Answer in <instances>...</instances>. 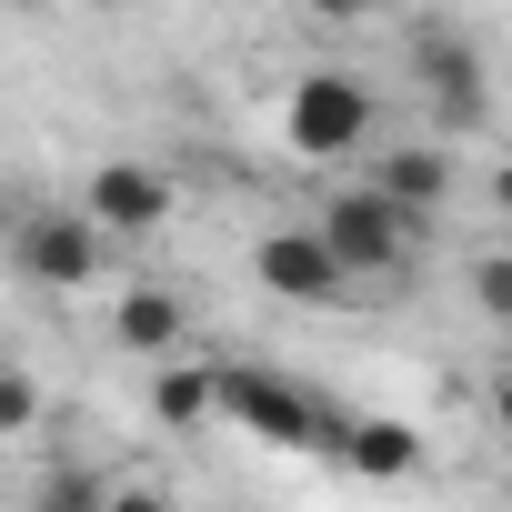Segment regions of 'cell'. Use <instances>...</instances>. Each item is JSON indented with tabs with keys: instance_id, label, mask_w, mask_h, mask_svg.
<instances>
[{
	"instance_id": "6da1fadb",
	"label": "cell",
	"mask_w": 512,
	"mask_h": 512,
	"mask_svg": "<svg viewBox=\"0 0 512 512\" xmlns=\"http://www.w3.org/2000/svg\"><path fill=\"white\" fill-rule=\"evenodd\" d=\"M211 422L251 432V442H272V452H332L342 442V402H322L312 382L272 372V362H211Z\"/></svg>"
},
{
	"instance_id": "7a4b0ae2",
	"label": "cell",
	"mask_w": 512,
	"mask_h": 512,
	"mask_svg": "<svg viewBox=\"0 0 512 512\" xmlns=\"http://www.w3.org/2000/svg\"><path fill=\"white\" fill-rule=\"evenodd\" d=\"M372 121H382V101H372L352 71H302L292 101H282V141H292L302 161H352V151L372 141Z\"/></svg>"
},
{
	"instance_id": "3957f363",
	"label": "cell",
	"mask_w": 512,
	"mask_h": 512,
	"mask_svg": "<svg viewBox=\"0 0 512 512\" xmlns=\"http://www.w3.org/2000/svg\"><path fill=\"white\" fill-rule=\"evenodd\" d=\"M412 81H422V101H432L442 131H482L492 121V71H482V51L452 21H422L412 31Z\"/></svg>"
},
{
	"instance_id": "277c9868",
	"label": "cell",
	"mask_w": 512,
	"mask_h": 512,
	"mask_svg": "<svg viewBox=\"0 0 512 512\" xmlns=\"http://www.w3.org/2000/svg\"><path fill=\"white\" fill-rule=\"evenodd\" d=\"M101 221L91 211H21L11 221V272L21 282H41V292H81V282H101Z\"/></svg>"
},
{
	"instance_id": "5b68a950",
	"label": "cell",
	"mask_w": 512,
	"mask_h": 512,
	"mask_svg": "<svg viewBox=\"0 0 512 512\" xmlns=\"http://www.w3.org/2000/svg\"><path fill=\"white\" fill-rule=\"evenodd\" d=\"M322 241H332V262L352 282H382V272H402V251H412V211L362 181V191H332L322 201Z\"/></svg>"
},
{
	"instance_id": "8992f818",
	"label": "cell",
	"mask_w": 512,
	"mask_h": 512,
	"mask_svg": "<svg viewBox=\"0 0 512 512\" xmlns=\"http://www.w3.org/2000/svg\"><path fill=\"white\" fill-rule=\"evenodd\" d=\"M251 272H262V292H282V302H342V292H352V272L332 262L322 221H312V231H302V221L262 231V241H251Z\"/></svg>"
},
{
	"instance_id": "52a82bcc",
	"label": "cell",
	"mask_w": 512,
	"mask_h": 512,
	"mask_svg": "<svg viewBox=\"0 0 512 512\" xmlns=\"http://www.w3.org/2000/svg\"><path fill=\"white\" fill-rule=\"evenodd\" d=\"M81 211H91L101 231H161V221H171V181H161L151 161H101V171L81 181Z\"/></svg>"
},
{
	"instance_id": "ba28073f",
	"label": "cell",
	"mask_w": 512,
	"mask_h": 512,
	"mask_svg": "<svg viewBox=\"0 0 512 512\" xmlns=\"http://www.w3.org/2000/svg\"><path fill=\"white\" fill-rule=\"evenodd\" d=\"M372 191H382V201H402L412 221H432L462 181H452V151H442V141H392V151L372 161Z\"/></svg>"
},
{
	"instance_id": "9c48e42d",
	"label": "cell",
	"mask_w": 512,
	"mask_h": 512,
	"mask_svg": "<svg viewBox=\"0 0 512 512\" xmlns=\"http://www.w3.org/2000/svg\"><path fill=\"white\" fill-rule=\"evenodd\" d=\"M362 482H402L412 462H422V432L412 422H342V442H332Z\"/></svg>"
},
{
	"instance_id": "30bf717a",
	"label": "cell",
	"mask_w": 512,
	"mask_h": 512,
	"mask_svg": "<svg viewBox=\"0 0 512 512\" xmlns=\"http://www.w3.org/2000/svg\"><path fill=\"white\" fill-rule=\"evenodd\" d=\"M181 332H191V322H181V302H171L161 282L121 292V342H131V352H151V362H161V352H181Z\"/></svg>"
},
{
	"instance_id": "8fae6325",
	"label": "cell",
	"mask_w": 512,
	"mask_h": 512,
	"mask_svg": "<svg viewBox=\"0 0 512 512\" xmlns=\"http://www.w3.org/2000/svg\"><path fill=\"white\" fill-rule=\"evenodd\" d=\"M151 412H161L171 432H201V422H211V362H171V352H161V382H151Z\"/></svg>"
},
{
	"instance_id": "7c38bea8",
	"label": "cell",
	"mask_w": 512,
	"mask_h": 512,
	"mask_svg": "<svg viewBox=\"0 0 512 512\" xmlns=\"http://www.w3.org/2000/svg\"><path fill=\"white\" fill-rule=\"evenodd\" d=\"M472 302L512 332V251H492V262H472Z\"/></svg>"
},
{
	"instance_id": "4fadbf2b",
	"label": "cell",
	"mask_w": 512,
	"mask_h": 512,
	"mask_svg": "<svg viewBox=\"0 0 512 512\" xmlns=\"http://www.w3.org/2000/svg\"><path fill=\"white\" fill-rule=\"evenodd\" d=\"M31 422H41V382L0 362V432H31Z\"/></svg>"
},
{
	"instance_id": "5bb4252c",
	"label": "cell",
	"mask_w": 512,
	"mask_h": 512,
	"mask_svg": "<svg viewBox=\"0 0 512 512\" xmlns=\"http://www.w3.org/2000/svg\"><path fill=\"white\" fill-rule=\"evenodd\" d=\"M41 502H71V512H91V502H111V482H101V472H41Z\"/></svg>"
},
{
	"instance_id": "9a60e30c",
	"label": "cell",
	"mask_w": 512,
	"mask_h": 512,
	"mask_svg": "<svg viewBox=\"0 0 512 512\" xmlns=\"http://www.w3.org/2000/svg\"><path fill=\"white\" fill-rule=\"evenodd\" d=\"M302 11H312V21H332V31H342V21H372V11H382V0H302Z\"/></svg>"
},
{
	"instance_id": "2e32d148",
	"label": "cell",
	"mask_w": 512,
	"mask_h": 512,
	"mask_svg": "<svg viewBox=\"0 0 512 512\" xmlns=\"http://www.w3.org/2000/svg\"><path fill=\"white\" fill-rule=\"evenodd\" d=\"M492 422L512 432V362H502V382H492Z\"/></svg>"
},
{
	"instance_id": "e0dca14e",
	"label": "cell",
	"mask_w": 512,
	"mask_h": 512,
	"mask_svg": "<svg viewBox=\"0 0 512 512\" xmlns=\"http://www.w3.org/2000/svg\"><path fill=\"white\" fill-rule=\"evenodd\" d=\"M492 201H502V221H512V161H502V171H492Z\"/></svg>"
},
{
	"instance_id": "ac0fdd59",
	"label": "cell",
	"mask_w": 512,
	"mask_h": 512,
	"mask_svg": "<svg viewBox=\"0 0 512 512\" xmlns=\"http://www.w3.org/2000/svg\"><path fill=\"white\" fill-rule=\"evenodd\" d=\"M91 11H141V0H91Z\"/></svg>"
},
{
	"instance_id": "d6986e66",
	"label": "cell",
	"mask_w": 512,
	"mask_h": 512,
	"mask_svg": "<svg viewBox=\"0 0 512 512\" xmlns=\"http://www.w3.org/2000/svg\"><path fill=\"white\" fill-rule=\"evenodd\" d=\"M11 11H41V0H11Z\"/></svg>"
}]
</instances>
